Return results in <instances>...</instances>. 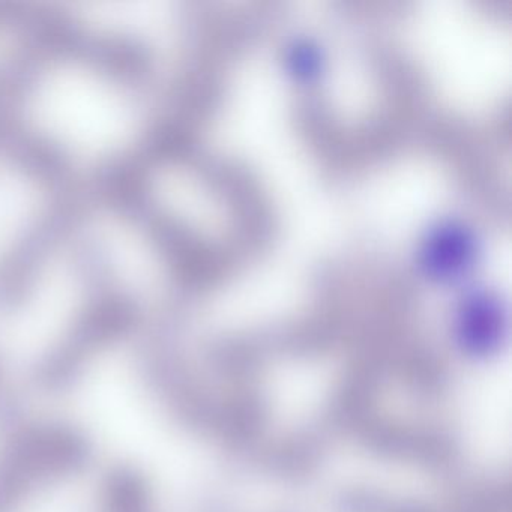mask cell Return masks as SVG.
<instances>
[{"label": "cell", "mask_w": 512, "mask_h": 512, "mask_svg": "<svg viewBox=\"0 0 512 512\" xmlns=\"http://www.w3.org/2000/svg\"><path fill=\"white\" fill-rule=\"evenodd\" d=\"M103 512H152L148 484L133 469H119L107 479L101 494Z\"/></svg>", "instance_id": "cell-4"}, {"label": "cell", "mask_w": 512, "mask_h": 512, "mask_svg": "<svg viewBox=\"0 0 512 512\" xmlns=\"http://www.w3.org/2000/svg\"><path fill=\"white\" fill-rule=\"evenodd\" d=\"M136 322V311L124 299H104L89 308L64 340L38 367V382L47 389H62L80 376L89 358L124 337Z\"/></svg>", "instance_id": "cell-2"}, {"label": "cell", "mask_w": 512, "mask_h": 512, "mask_svg": "<svg viewBox=\"0 0 512 512\" xmlns=\"http://www.w3.org/2000/svg\"><path fill=\"white\" fill-rule=\"evenodd\" d=\"M88 458V442L74 428L17 431L0 449V512H16L35 491L79 472Z\"/></svg>", "instance_id": "cell-1"}, {"label": "cell", "mask_w": 512, "mask_h": 512, "mask_svg": "<svg viewBox=\"0 0 512 512\" xmlns=\"http://www.w3.org/2000/svg\"><path fill=\"white\" fill-rule=\"evenodd\" d=\"M287 70L298 79L313 80L319 76L325 67V56L316 41L308 38H296L287 46L286 53Z\"/></svg>", "instance_id": "cell-5"}, {"label": "cell", "mask_w": 512, "mask_h": 512, "mask_svg": "<svg viewBox=\"0 0 512 512\" xmlns=\"http://www.w3.org/2000/svg\"><path fill=\"white\" fill-rule=\"evenodd\" d=\"M479 239L476 230L458 217H443L425 229L416 248L419 268L437 281H455L476 263Z\"/></svg>", "instance_id": "cell-3"}]
</instances>
